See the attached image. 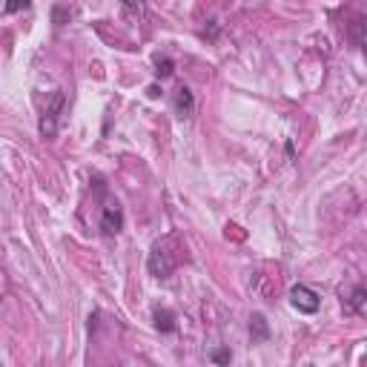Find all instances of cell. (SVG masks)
<instances>
[{
	"label": "cell",
	"mask_w": 367,
	"mask_h": 367,
	"mask_svg": "<svg viewBox=\"0 0 367 367\" xmlns=\"http://www.w3.org/2000/svg\"><path fill=\"white\" fill-rule=\"evenodd\" d=\"M172 241H175V239L158 241V244L152 247V253H150V272L155 275V279H167V275H169V272L178 267V261H181V255L169 253Z\"/></svg>",
	"instance_id": "obj_1"
},
{
	"label": "cell",
	"mask_w": 367,
	"mask_h": 367,
	"mask_svg": "<svg viewBox=\"0 0 367 367\" xmlns=\"http://www.w3.org/2000/svg\"><path fill=\"white\" fill-rule=\"evenodd\" d=\"M64 104H66L64 92H61V89L52 92V98H49V104H46L43 118H40V135H43V138H55V135H58V118H61Z\"/></svg>",
	"instance_id": "obj_2"
},
{
	"label": "cell",
	"mask_w": 367,
	"mask_h": 367,
	"mask_svg": "<svg viewBox=\"0 0 367 367\" xmlns=\"http://www.w3.org/2000/svg\"><path fill=\"white\" fill-rule=\"evenodd\" d=\"M290 304L299 310V313H307V315H313L315 310H318V296L307 287V284H296L293 290H290Z\"/></svg>",
	"instance_id": "obj_3"
},
{
	"label": "cell",
	"mask_w": 367,
	"mask_h": 367,
	"mask_svg": "<svg viewBox=\"0 0 367 367\" xmlns=\"http://www.w3.org/2000/svg\"><path fill=\"white\" fill-rule=\"evenodd\" d=\"M124 227V210L118 207V201H109L101 212V233L104 236H118Z\"/></svg>",
	"instance_id": "obj_4"
},
{
	"label": "cell",
	"mask_w": 367,
	"mask_h": 367,
	"mask_svg": "<svg viewBox=\"0 0 367 367\" xmlns=\"http://www.w3.org/2000/svg\"><path fill=\"white\" fill-rule=\"evenodd\" d=\"M175 112H178L181 118H190V115L195 112V98H193V92H190L187 86H181V89L175 92Z\"/></svg>",
	"instance_id": "obj_5"
},
{
	"label": "cell",
	"mask_w": 367,
	"mask_h": 367,
	"mask_svg": "<svg viewBox=\"0 0 367 367\" xmlns=\"http://www.w3.org/2000/svg\"><path fill=\"white\" fill-rule=\"evenodd\" d=\"M152 321H155V327L161 333H172L175 330V313L167 310V307H155L152 310Z\"/></svg>",
	"instance_id": "obj_6"
},
{
	"label": "cell",
	"mask_w": 367,
	"mask_h": 367,
	"mask_svg": "<svg viewBox=\"0 0 367 367\" xmlns=\"http://www.w3.org/2000/svg\"><path fill=\"white\" fill-rule=\"evenodd\" d=\"M250 336H253V342H267L270 339V325H267V318L261 313L250 315Z\"/></svg>",
	"instance_id": "obj_7"
},
{
	"label": "cell",
	"mask_w": 367,
	"mask_h": 367,
	"mask_svg": "<svg viewBox=\"0 0 367 367\" xmlns=\"http://www.w3.org/2000/svg\"><path fill=\"white\" fill-rule=\"evenodd\" d=\"M347 35H350L353 46H359V49H367V23H364V18H356V20L350 23Z\"/></svg>",
	"instance_id": "obj_8"
},
{
	"label": "cell",
	"mask_w": 367,
	"mask_h": 367,
	"mask_svg": "<svg viewBox=\"0 0 367 367\" xmlns=\"http://www.w3.org/2000/svg\"><path fill=\"white\" fill-rule=\"evenodd\" d=\"M210 359H212L218 367H229V361H233V353H229L227 347H215V350H210Z\"/></svg>",
	"instance_id": "obj_9"
},
{
	"label": "cell",
	"mask_w": 367,
	"mask_h": 367,
	"mask_svg": "<svg viewBox=\"0 0 367 367\" xmlns=\"http://www.w3.org/2000/svg\"><path fill=\"white\" fill-rule=\"evenodd\" d=\"M364 301H367V290H364V287H356V290H353V296H350V304H347V310H350V313H356V310H359Z\"/></svg>",
	"instance_id": "obj_10"
},
{
	"label": "cell",
	"mask_w": 367,
	"mask_h": 367,
	"mask_svg": "<svg viewBox=\"0 0 367 367\" xmlns=\"http://www.w3.org/2000/svg\"><path fill=\"white\" fill-rule=\"evenodd\" d=\"M172 66H175V64H172L169 58H158V61H155V75H158V78H169V75H172Z\"/></svg>",
	"instance_id": "obj_11"
},
{
	"label": "cell",
	"mask_w": 367,
	"mask_h": 367,
	"mask_svg": "<svg viewBox=\"0 0 367 367\" xmlns=\"http://www.w3.org/2000/svg\"><path fill=\"white\" fill-rule=\"evenodd\" d=\"M69 18H72V9H66V6H55V9H52V20H55L58 26H64Z\"/></svg>",
	"instance_id": "obj_12"
}]
</instances>
